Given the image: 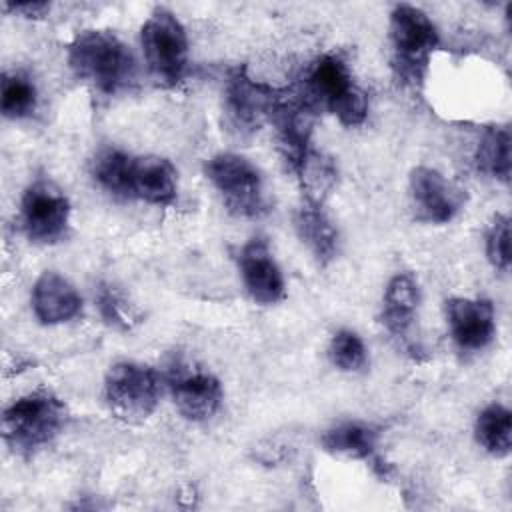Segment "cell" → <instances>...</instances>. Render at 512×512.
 I'll list each match as a JSON object with an SVG mask.
<instances>
[{
    "instance_id": "7c38bea8",
    "label": "cell",
    "mask_w": 512,
    "mask_h": 512,
    "mask_svg": "<svg viewBox=\"0 0 512 512\" xmlns=\"http://www.w3.org/2000/svg\"><path fill=\"white\" fill-rule=\"evenodd\" d=\"M238 272L248 296L260 306H272L286 298L284 274L270 252L266 238L254 236L236 254Z\"/></svg>"
},
{
    "instance_id": "5bb4252c",
    "label": "cell",
    "mask_w": 512,
    "mask_h": 512,
    "mask_svg": "<svg viewBox=\"0 0 512 512\" xmlns=\"http://www.w3.org/2000/svg\"><path fill=\"white\" fill-rule=\"evenodd\" d=\"M30 306L40 324L58 326L82 314V296L68 278L46 270L32 286Z\"/></svg>"
},
{
    "instance_id": "484cf974",
    "label": "cell",
    "mask_w": 512,
    "mask_h": 512,
    "mask_svg": "<svg viewBox=\"0 0 512 512\" xmlns=\"http://www.w3.org/2000/svg\"><path fill=\"white\" fill-rule=\"evenodd\" d=\"M486 258L500 270H510V218L508 214H496L486 232Z\"/></svg>"
},
{
    "instance_id": "7a4b0ae2",
    "label": "cell",
    "mask_w": 512,
    "mask_h": 512,
    "mask_svg": "<svg viewBox=\"0 0 512 512\" xmlns=\"http://www.w3.org/2000/svg\"><path fill=\"white\" fill-rule=\"evenodd\" d=\"M390 66L396 80L410 90H420L440 34L432 18L412 4H396L388 18Z\"/></svg>"
},
{
    "instance_id": "6da1fadb",
    "label": "cell",
    "mask_w": 512,
    "mask_h": 512,
    "mask_svg": "<svg viewBox=\"0 0 512 512\" xmlns=\"http://www.w3.org/2000/svg\"><path fill=\"white\" fill-rule=\"evenodd\" d=\"M66 60L78 80L104 96H116L136 80V58L112 30L78 32L68 44Z\"/></svg>"
},
{
    "instance_id": "ffe728a7",
    "label": "cell",
    "mask_w": 512,
    "mask_h": 512,
    "mask_svg": "<svg viewBox=\"0 0 512 512\" xmlns=\"http://www.w3.org/2000/svg\"><path fill=\"white\" fill-rule=\"evenodd\" d=\"M474 436L478 446L494 458H506L512 450V414L504 404H488L476 418Z\"/></svg>"
},
{
    "instance_id": "4fadbf2b",
    "label": "cell",
    "mask_w": 512,
    "mask_h": 512,
    "mask_svg": "<svg viewBox=\"0 0 512 512\" xmlns=\"http://www.w3.org/2000/svg\"><path fill=\"white\" fill-rule=\"evenodd\" d=\"M446 322L462 352L484 350L496 336L494 306L486 298L456 296L446 300Z\"/></svg>"
},
{
    "instance_id": "7402d4cb",
    "label": "cell",
    "mask_w": 512,
    "mask_h": 512,
    "mask_svg": "<svg viewBox=\"0 0 512 512\" xmlns=\"http://www.w3.org/2000/svg\"><path fill=\"white\" fill-rule=\"evenodd\" d=\"M38 108V88L34 80L20 70L2 74L0 110L8 120L30 118Z\"/></svg>"
},
{
    "instance_id": "52a82bcc",
    "label": "cell",
    "mask_w": 512,
    "mask_h": 512,
    "mask_svg": "<svg viewBox=\"0 0 512 512\" xmlns=\"http://www.w3.org/2000/svg\"><path fill=\"white\" fill-rule=\"evenodd\" d=\"M204 176L234 216L260 218L266 212L264 180L248 158L236 152H218L204 162Z\"/></svg>"
},
{
    "instance_id": "ac0fdd59",
    "label": "cell",
    "mask_w": 512,
    "mask_h": 512,
    "mask_svg": "<svg viewBox=\"0 0 512 512\" xmlns=\"http://www.w3.org/2000/svg\"><path fill=\"white\" fill-rule=\"evenodd\" d=\"M380 432L376 426L362 420L338 422L322 434V448L328 454L350 458V460H370L376 454Z\"/></svg>"
},
{
    "instance_id": "8992f818",
    "label": "cell",
    "mask_w": 512,
    "mask_h": 512,
    "mask_svg": "<svg viewBox=\"0 0 512 512\" xmlns=\"http://www.w3.org/2000/svg\"><path fill=\"white\" fill-rule=\"evenodd\" d=\"M162 376L148 364L116 362L104 378V402L126 424L146 422L158 408Z\"/></svg>"
},
{
    "instance_id": "9c48e42d",
    "label": "cell",
    "mask_w": 512,
    "mask_h": 512,
    "mask_svg": "<svg viewBox=\"0 0 512 512\" xmlns=\"http://www.w3.org/2000/svg\"><path fill=\"white\" fill-rule=\"evenodd\" d=\"M280 90L252 80L244 68L230 72L224 86V116L238 136L254 134L266 120L280 98Z\"/></svg>"
},
{
    "instance_id": "d6986e66",
    "label": "cell",
    "mask_w": 512,
    "mask_h": 512,
    "mask_svg": "<svg viewBox=\"0 0 512 512\" xmlns=\"http://www.w3.org/2000/svg\"><path fill=\"white\" fill-rule=\"evenodd\" d=\"M132 160L134 154L122 148H100L90 160V176L104 192L128 200V176Z\"/></svg>"
},
{
    "instance_id": "3957f363",
    "label": "cell",
    "mask_w": 512,
    "mask_h": 512,
    "mask_svg": "<svg viewBox=\"0 0 512 512\" xmlns=\"http://www.w3.org/2000/svg\"><path fill=\"white\" fill-rule=\"evenodd\" d=\"M68 416V408L60 396L48 388H38L6 406L2 414V438L14 454L30 458L64 432Z\"/></svg>"
},
{
    "instance_id": "9a60e30c",
    "label": "cell",
    "mask_w": 512,
    "mask_h": 512,
    "mask_svg": "<svg viewBox=\"0 0 512 512\" xmlns=\"http://www.w3.org/2000/svg\"><path fill=\"white\" fill-rule=\"evenodd\" d=\"M178 196V174L168 158L146 154L136 156L128 176V200L152 206H172Z\"/></svg>"
},
{
    "instance_id": "ba28073f",
    "label": "cell",
    "mask_w": 512,
    "mask_h": 512,
    "mask_svg": "<svg viewBox=\"0 0 512 512\" xmlns=\"http://www.w3.org/2000/svg\"><path fill=\"white\" fill-rule=\"evenodd\" d=\"M72 206L68 196L46 178H36L20 198V224L34 244L50 246L68 236Z\"/></svg>"
},
{
    "instance_id": "30bf717a",
    "label": "cell",
    "mask_w": 512,
    "mask_h": 512,
    "mask_svg": "<svg viewBox=\"0 0 512 512\" xmlns=\"http://www.w3.org/2000/svg\"><path fill=\"white\" fill-rule=\"evenodd\" d=\"M166 386L176 410L190 422L210 420L224 398L220 380L186 360H174L168 366Z\"/></svg>"
},
{
    "instance_id": "603a6c76",
    "label": "cell",
    "mask_w": 512,
    "mask_h": 512,
    "mask_svg": "<svg viewBox=\"0 0 512 512\" xmlns=\"http://www.w3.org/2000/svg\"><path fill=\"white\" fill-rule=\"evenodd\" d=\"M294 174L302 186V200L324 204V198L336 184V166L322 152L310 148L302 162L296 166Z\"/></svg>"
},
{
    "instance_id": "8fae6325",
    "label": "cell",
    "mask_w": 512,
    "mask_h": 512,
    "mask_svg": "<svg viewBox=\"0 0 512 512\" xmlns=\"http://www.w3.org/2000/svg\"><path fill=\"white\" fill-rule=\"evenodd\" d=\"M414 218L424 224H448L466 204V192L430 166H416L408 178Z\"/></svg>"
},
{
    "instance_id": "4316f807",
    "label": "cell",
    "mask_w": 512,
    "mask_h": 512,
    "mask_svg": "<svg viewBox=\"0 0 512 512\" xmlns=\"http://www.w3.org/2000/svg\"><path fill=\"white\" fill-rule=\"evenodd\" d=\"M6 10L20 14L24 18H42L50 12L48 2H24V4H6Z\"/></svg>"
},
{
    "instance_id": "e0dca14e",
    "label": "cell",
    "mask_w": 512,
    "mask_h": 512,
    "mask_svg": "<svg viewBox=\"0 0 512 512\" xmlns=\"http://www.w3.org/2000/svg\"><path fill=\"white\" fill-rule=\"evenodd\" d=\"M294 228L302 244L312 252L318 264H330L338 254V230L324 212L322 204L302 200L294 214Z\"/></svg>"
},
{
    "instance_id": "277c9868",
    "label": "cell",
    "mask_w": 512,
    "mask_h": 512,
    "mask_svg": "<svg viewBox=\"0 0 512 512\" xmlns=\"http://www.w3.org/2000/svg\"><path fill=\"white\" fill-rule=\"evenodd\" d=\"M300 94L314 112L324 110L346 128L364 124L368 116L366 92L356 84L350 66L338 54H322L310 64Z\"/></svg>"
},
{
    "instance_id": "2e32d148",
    "label": "cell",
    "mask_w": 512,
    "mask_h": 512,
    "mask_svg": "<svg viewBox=\"0 0 512 512\" xmlns=\"http://www.w3.org/2000/svg\"><path fill=\"white\" fill-rule=\"evenodd\" d=\"M420 298V284L414 274L398 272L388 280L382 300V324L394 338H408L420 308Z\"/></svg>"
},
{
    "instance_id": "cb8c5ba5",
    "label": "cell",
    "mask_w": 512,
    "mask_h": 512,
    "mask_svg": "<svg viewBox=\"0 0 512 512\" xmlns=\"http://www.w3.org/2000/svg\"><path fill=\"white\" fill-rule=\"evenodd\" d=\"M328 358L340 372H362L368 364V352L362 338L348 328L334 332L328 344Z\"/></svg>"
},
{
    "instance_id": "5b68a950",
    "label": "cell",
    "mask_w": 512,
    "mask_h": 512,
    "mask_svg": "<svg viewBox=\"0 0 512 512\" xmlns=\"http://www.w3.org/2000/svg\"><path fill=\"white\" fill-rule=\"evenodd\" d=\"M140 48L152 80L162 88L176 86L188 66V34L168 8H154L140 28Z\"/></svg>"
},
{
    "instance_id": "44dd1931",
    "label": "cell",
    "mask_w": 512,
    "mask_h": 512,
    "mask_svg": "<svg viewBox=\"0 0 512 512\" xmlns=\"http://www.w3.org/2000/svg\"><path fill=\"white\" fill-rule=\"evenodd\" d=\"M510 144H512V138L506 126L488 128L480 138L476 156H474L478 170L502 184H508L510 172H512Z\"/></svg>"
},
{
    "instance_id": "d4e9b609",
    "label": "cell",
    "mask_w": 512,
    "mask_h": 512,
    "mask_svg": "<svg viewBox=\"0 0 512 512\" xmlns=\"http://www.w3.org/2000/svg\"><path fill=\"white\" fill-rule=\"evenodd\" d=\"M96 306L102 320L116 330H130L136 322L134 306L112 284H100L96 292Z\"/></svg>"
}]
</instances>
